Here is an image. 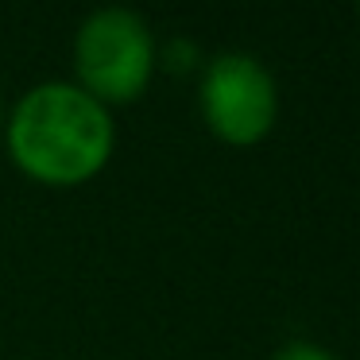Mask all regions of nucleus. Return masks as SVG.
<instances>
[{"label":"nucleus","instance_id":"obj_1","mask_svg":"<svg viewBox=\"0 0 360 360\" xmlns=\"http://www.w3.org/2000/svg\"><path fill=\"white\" fill-rule=\"evenodd\" d=\"M8 151L20 171L47 186H78L112 155V120L101 101L70 82L27 89L8 120Z\"/></svg>","mask_w":360,"mask_h":360},{"label":"nucleus","instance_id":"obj_2","mask_svg":"<svg viewBox=\"0 0 360 360\" xmlns=\"http://www.w3.org/2000/svg\"><path fill=\"white\" fill-rule=\"evenodd\" d=\"M82 89L101 105L136 101L155 70V39L132 8H97L74 35Z\"/></svg>","mask_w":360,"mask_h":360},{"label":"nucleus","instance_id":"obj_3","mask_svg":"<svg viewBox=\"0 0 360 360\" xmlns=\"http://www.w3.org/2000/svg\"><path fill=\"white\" fill-rule=\"evenodd\" d=\"M202 117L217 140L233 148L259 143L279 117V94L256 55L225 51L202 74Z\"/></svg>","mask_w":360,"mask_h":360},{"label":"nucleus","instance_id":"obj_4","mask_svg":"<svg viewBox=\"0 0 360 360\" xmlns=\"http://www.w3.org/2000/svg\"><path fill=\"white\" fill-rule=\"evenodd\" d=\"M271 360H333L321 345H310V341H290V345H283L279 352H275Z\"/></svg>","mask_w":360,"mask_h":360},{"label":"nucleus","instance_id":"obj_5","mask_svg":"<svg viewBox=\"0 0 360 360\" xmlns=\"http://www.w3.org/2000/svg\"><path fill=\"white\" fill-rule=\"evenodd\" d=\"M0 120H4V105H0Z\"/></svg>","mask_w":360,"mask_h":360}]
</instances>
